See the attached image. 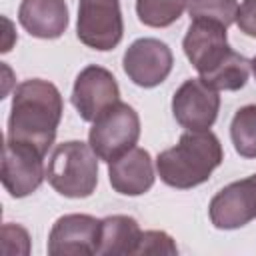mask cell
Returning <instances> with one entry per match:
<instances>
[{"instance_id": "ba28073f", "label": "cell", "mask_w": 256, "mask_h": 256, "mask_svg": "<svg viewBox=\"0 0 256 256\" xmlns=\"http://www.w3.org/2000/svg\"><path fill=\"white\" fill-rule=\"evenodd\" d=\"M116 102H120V88L110 70L98 64L80 70L72 88V104L84 122H94Z\"/></svg>"}, {"instance_id": "277c9868", "label": "cell", "mask_w": 256, "mask_h": 256, "mask_svg": "<svg viewBox=\"0 0 256 256\" xmlns=\"http://www.w3.org/2000/svg\"><path fill=\"white\" fill-rule=\"evenodd\" d=\"M140 138V118L138 112L126 104L116 102L106 108L88 132V144L96 156L104 162H112L136 146Z\"/></svg>"}, {"instance_id": "9c48e42d", "label": "cell", "mask_w": 256, "mask_h": 256, "mask_svg": "<svg viewBox=\"0 0 256 256\" xmlns=\"http://www.w3.org/2000/svg\"><path fill=\"white\" fill-rule=\"evenodd\" d=\"M220 96L202 78L186 80L172 96V114L186 130H210L218 118Z\"/></svg>"}, {"instance_id": "7a4b0ae2", "label": "cell", "mask_w": 256, "mask_h": 256, "mask_svg": "<svg viewBox=\"0 0 256 256\" xmlns=\"http://www.w3.org/2000/svg\"><path fill=\"white\" fill-rule=\"evenodd\" d=\"M222 144L214 132L186 130L176 146L158 154L156 172L164 184L178 190H188L204 184L222 164Z\"/></svg>"}, {"instance_id": "8fae6325", "label": "cell", "mask_w": 256, "mask_h": 256, "mask_svg": "<svg viewBox=\"0 0 256 256\" xmlns=\"http://www.w3.org/2000/svg\"><path fill=\"white\" fill-rule=\"evenodd\" d=\"M100 220L90 214L60 216L48 236V254L52 256H94L98 254Z\"/></svg>"}, {"instance_id": "5b68a950", "label": "cell", "mask_w": 256, "mask_h": 256, "mask_svg": "<svg viewBox=\"0 0 256 256\" xmlns=\"http://www.w3.org/2000/svg\"><path fill=\"white\" fill-rule=\"evenodd\" d=\"M124 20L118 0H80L76 36L92 50H112L120 44Z\"/></svg>"}, {"instance_id": "44dd1931", "label": "cell", "mask_w": 256, "mask_h": 256, "mask_svg": "<svg viewBox=\"0 0 256 256\" xmlns=\"http://www.w3.org/2000/svg\"><path fill=\"white\" fill-rule=\"evenodd\" d=\"M10 240H16V254L30 252V236L26 228L18 224H4L2 226V252L6 254H14V248H10Z\"/></svg>"}, {"instance_id": "cb8c5ba5", "label": "cell", "mask_w": 256, "mask_h": 256, "mask_svg": "<svg viewBox=\"0 0 256 256\" xmlns=\"http://www.w3.org/2000/svg\"><path fill=\"white\" fill-rule=\"evenodd\" d=\"M252 180H254V184H256V174H252Z\"/></svg>"}, {"instance_id": "8992f818", "label": "cell", "mask_w": 256, "mask_h": 256, "mask_svg": "<svg viewBox=\"0 0 256 256\" xmlns=\"http://www.w3.org/2000/svg\"><path fill=\"white\" fill-rule=\"evenodd\" d=\"M2 186L12 198L30 196L40 188L46 178L44 170V154H40L34 146L4 140L2 148Z\"/></svg>"}, {"instance_id": "ac0fdd59", "label": "cell", "mask_w": 256, "mask_h": 256, "mask_svg": "<svg viewBox=\"0 0 256 256\" xmlns=\"http://www.w3.org/2000/svg\"><path fill=\"white\" fill-rule=\"evenodd\" d=\"M188 0H136V14L144 26L166 28L186 10Z\"/></svg>"}, {"instance_id": "5bb4252c", "label": "cell", "mask_w": 256, "mask_h": 256, "mask_svg": "<svg viewBox=\"0 0 256 256\" xmlns=\"http://www.w3.org/2000/svg\"><path fill=\"white\" fill-rule=\"evenodd\" d=\"M18 20L30 36L54 40L68 28V6L64 0H22Z\"/></svg>"}, {"instance_id": "4fadbf2b", "label": "cell", "mask_w": 256, "mask_h": 256, "mask_svg": "<svg viewBox=\"0 0 256 256\" xmlns=\"http://www.w3.org/2000/svg\"><path fill=\"white\" fill-rule=\"evenodd\" d=\"M110 186L122 196H140L154 186V164L152 156L144 148H130L120 158L108 162Z\"/></svg>"}, {"instance_id": "7c38bea8", "label": "cell", "mask_w": 256, "mask_h": 256, "mask_svg": "<svg viewBox=\"0 0 256 256\" xmlns=\"http://www.w3.org/2000/svg\"><path fill=\"white\" fill-rule=\"evenodd\" d=\"M208 214L218 230H236L256 220V184L252 176L224 186L210 200Z\"/></svg>"}, {"instance_id": "7402d4cb", "label": "cell", "mask_w": 256, "mask_h": 256, "mask_svg": "<svg viewBox=\"0 0 256 256\" xmlns=\"http://www.w3.org/2000/svg\"><path fill=\"white\" fill-rule=\"evenodd\" d=\"M236 26L250 38H256V0H242L236 14Z\"/></svg>"}, {"instance_id": "9a60e30c", "label": "cell", "mask_w": 256, "mask_h": 256, "mask_svg": "<svg viewBox=\"0 0 256 256\" xmlns=\"http://www.w3.org/2000/svg\"><path fill=\"white\" fill-rule=\"evenodd\" d=\"M142 230L132 216L114 214L100 220L98 256H136Z\"/></svg>"}, {"instance_id": "30bf717a", "label": "cell", "mask_w": 256, "mask_h": 256, "mask_svg": "<svg viewBox=\"0 0 256 256\" xmlns=\"http://www.w3.org/2000/svg\"><path fill=\"white\" fill-rule=\"evenodd\" d=\"M182 48L200 76L210 74L234 52L226 38V26L212 20H192Z\"/></svg>"}, {"instance_id": "e0dca14e", "label": "cell", "mask_w": 256, "mask_h": 256, "mask_svg": "<svg viewBox=\"0 0 256 256\" xmlns=\"http://www.w3.org/2000/svg\"><path fill=\"white\" fill-rule=\"evenodd\" d=\"M230 138L242 158H256V104L236 110L230 122Z\"/></svg>"}, {"instance_id": "52a82bcc", "label": "cell", "mask_w": 256, "mask_h": 256, "mask_svg": "<svg viewBox=\"0 0 256 256\" xmlns=\"http://www.w3.org/2000/svg\"><path fill=\"white\" fill-rule=\"evenodd\" d=\"M172 50L158 38H138L122 56L126 76L140 88H154L162 84L172 72Z\"/></svg>"}, {"instance_id": "6da1fadb", "label": "cell", "mask_w": 256, "mask_h": 256, "mask_svg": "<svg viewBox=\"0 0 256 256\" xmlns=\"http://www.w3.org/2000/svg\"><path fill=\"white\" fill-rule=\"evenodd\" d=\"M62 112V94L52 82L42 78L24 80L12 94L6 138L30 144L46 156L48 148L54 144Z\"/></svg>"}, {"instance_id": "2e32d148", "label": "cell", "mask_w": 256, "mask_h": 256, "mask_svg": "<svg viewBox=\"0 0 256 256\" xmlns=\"http://www.w3.org/2000/svg\"><path fill=\"white\" fill-rule=\"evenodd\" d=\"M250 60L242 54H238L236 50L218 66L214 68L210 74L200 76L208 86H212L214 90H240L246 86L248 76H250Z\"/></svg>"}, {"instance_id": "ffe728a7", "label": "cell", "mask_w": 256, "mask_h": 256, "mask_svg": "<svg viewBox=\"0 0 256 256\" xmlns=\"http://www.w3.org/2000/svg\"><path fill=\"white\" fill-rule=\"evenodd\" d=\"M158 254H166V256L178 254V248H176V242L172 240V236L162 230L142 232L136 256H158Z\"/></svg>"}, {"instance_id": "603a6c76", "label": "cell", "mask_w": 256, "mask_h": 256, "mask_svg": "<svg viewBox=\"0 0 256 256\" xmlns=\"http://www.w3.org/2000/svg\"><path fill=\"white\" fill-rule=\"evenodd\" d=\"M250 68H252V74H254V78H256V56L250 60Z\"/></svg>"}, {"instance_id": "d6986e66", "label": "cell", "mask_w": 256, "mask_h": 256, "mask_svg": "<svg viewBox=\"0 0 256 256\" xmlns=\"http://www.w3.org/2000/svg\"><path fill=\"white\" fill-rule=\"evenodd\" d=\"M186 10L192 20H212L222 26L236 22L238 2L236 0H188Z\"/></svg>"}, {"instance_id": "3957f363", "label": "cell", "mask_w": 256, "mask_h": 256, "mask_svg": "<svg viewBox=\"0 0 256 256\" xmlns=\"http://www.w3.org/2000/svg\"><path fill=\"white\" fill-rule=\"evenodd\" d=\"M98 156L90 144L82 140H68L54 148L46 180L66 198H88L98 184Z\"/></svg>"}]
</instances>
